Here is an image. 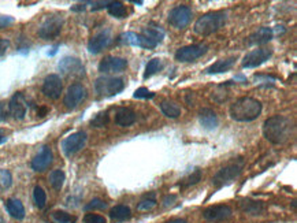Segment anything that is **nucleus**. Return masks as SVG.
Listing matches in <instances>:
<instances>
[{"label":"nucleus","instance_id":"nucleus-1","mask_svg":"<svg viewBox=\"0 0 297 223\" xmlns=\"http://www.w3.org/2000/svg\"><path fill=\"white\" fill-rule=\"evenodd\" d=\"M293 122L291 118H286L282 115H274L271 118L266 119L263 125V134L270 143L275 145H282L289 141L293 134Z\"/></svg>","mask_w":297,"mask_h":223},{"label":"nucleus","instance_id":"nucleus-2","mask_svg":"<svg viewBox=\"0 0 297 223\" xmlns=\"http://www.w3.org/2000/svg\"><path fill=\"white\" fill-rule=\"evenodd\" d=\"M262 103L253 98L237 99L229 108V114L233 121L237 122H252L262 114Z\"/></svg>","mask_w":297,"mask_h":223},{"label":"nucleus","instance_id":"nucleus-3","mask_svg":"<svg viewBox=\"0 0 297 223\" xmlns=\"http://www.w3.org/2000/svg\"><path fill=\"white\" fill-rule=\"evenodd\" d=\"M226 24V13L223 11H211L201 15L195 24V32L200 36H210L218 32Z\"/></svg>","mask_w":297,"mask_h":223},{"label":"nucleus","instance_id":"nucleus-4","mask_svg":"<svg viewBox=\"0 0 297 223\" xmlns=\"http://www.w3.org/2000/svg\"><path fill=\"white\" fill-rule=\"evenodd\" d=\"M244 164L245 162L243 158L234 159L233 162L227 163L215 173V175L212 177V184L217 188H222L224 185L231 184L234 179H237L241 175V173L244 170Z\"/></svg>","mask_w":297,"mask_h":223},{"label":"nucleus","instance_id":"nucleus-5","mask_svg":"<svg viewBox=\"0 0 297 223\" xmlns=\"http://www.w3.org/2000/svg\"><path fill=\"white\" fill-rule=\"evenodd\" d=\"M125 89L124 79L117 77H99L95 81V91L100 98H111Z\"/></svg>","mask_w":297,"mask_h":223},{"label":"nucleus","instance_id":"nucleus-6","mask_svg":"<svg viewBox=\"0 0 297 223\" xmlns=\"http://www.w3.org/2000/svg\"><path fill=\"white\" fill-rule=\"evenodd\" d=\"M63 27V18L60 15H50L39 27V36L43 40H52L59 36Z\"/></svg>","mask_w":297,"mask_h":223},{"label":"nucleus","instance_id":"nucleus-7","mask_svg":"<svg viewBox=\"0 0 297 223\" xmlns=\"http://www.w3.org/2000/svg\"><path fill=\"white\" fill-rule=\"evenodd\" d=\"M86 141L88 134L85 131H75L62 141V152L65 153V156H73L85 147Z\"/></svg>","mask_w":297,"mask_h":223},{"label":"nucleus","instance_id":"nucleus-8","mask_svg":"<svg viewBox=\"0 0 297 223\" xmlns=\"http://www.w3.org/2000/svg\"><path fill=\"white\" fill-rule=\"evenodd\" d=\"M192 20V8L189 6H177L169 13V24L175 29H184Z\"/></svg>","mask_w":297,"mask_h":223},{"label":"nucleus","instance_id":"nucleus-9","mask_svg":"<svg viewBox=\"0 0 297 223\" xmlns=\"http://www.w3.org/2000/svg\"><path fill=\"white\" fill-rule=\"evenodd\" d=\"M208 51V47L205 44H193V46H186L179 48L175 52V59L178 62H195V60L200 59L203 55H205Z\"/></svg>","mask_w":297,"mask_h":223},{"label":"nucleus","instance_id":"nucleus-10","mask_svg":"<svg viewBox=\"0 0 297 223\" xmlns=\"http://www.w3.org/2000/svg\"><path fill=\"white\" fill-rule=\"evenodd\" d=\"M86 89L85 86L81 85V84H72V85L67 88V92L63 99V103L66 105V108L69 110H74L77 108L84 100L86 99Z\"/></svg>","mask_w":297,"mask_h":223},{"label":"nucleus","instance_id":"nucleus-11","mask_svg":"<svg viewBox=\"0 0 297 223\" xmlns=\"http://www.w3.org/2000/svg\"><path fill=\"white\" fill-rule=\"evenodd\" d=\"M272 55V50L271 48H258L253 50L251 52H248L244 56V59L241 62V65L244 69H255L258 66L263 65L264 62L270 59Z\"/></svg>","mask_w":297,"mask_h":223},{"label":"nucleus","instance_id":"nucleus-12","mask_svg":"<svg viewBox=\"0 0 297 223\" xmlns=\"http://www.w3.org/2000/svg\"><path fill=\"white\" fill-rule=\"evenodd\" d=\"M231 217H233V210L226 204L211 205L203 211V218L208 222H222V221L230 219Z\"/></svg>","mask_w":297,"mask_h":223},{"label":"nucleus","instance_id":"nucleus-13","mask_svg":"<svg viewBox=\"0 0 297 223\" xmlns=\"http://www.w3.org/2000/svg\"><path fill=\"white\" fill-rule=\"evenodd\" d=\"M58 67H59V72L65 74L66 77H81L85 73V69L81 63V60L78 58H74V56L63 58L59 62Z\"/></svg>","mask_w":297,"mask_h":223},{"label":"nucleus","instance_id":"nucleus-14","mask_svg":"<svg viewBox=\"0 0 297 223\" xmlns=\"http://www.w3.org/2000/svg\"><path fill=\"white\" fill-rule=\"evenodd\" d=\"M62 89H63L62 79H60L59 75H56V74H50V75H47L44 82H43V88H41L44 96L51 99V100L59 99L60 95H62Z\"/></svg>","mask_w":297,"mask_h":223},{"label":"nucleus","instance_id":"nucleus-15","mask_svg":"<svg viewBox=\"0 0 297 223\" xmlns=\"http://www.w3.org/2000/svg\"><path fill=\"white\" fill-rule=\"evenodd\" d=\"M8 111L14 119H18V121L26 117L27 101L24 96V93L17 92L14 95L10 100V103H8Z\"/></svg>","mask_w":297,"mask_h":223},{"label":"nucleus","instance_id":"nucleus-16","mask_svg":"<svg viewBox=\"0 0 297 223\" xmlns=\"http://www.w3.org/2000/svg\"><path fill=\"white\" fill-rule=\"evenodd\" d=\"M127 67V60L118 56H106L99 63V72L103 74H112L121 73Z\"/></svg>","mask_w":297,"mask_h":223},{"label":"nucleus","instance_id":"nucleus-17","mask_svg":"<svg viewBox=\"0 0 297 223\" xmlns=\"http://www.w3.org/2000/svg\"><path fill=\"white\" fill-rule=\"evenodd\" d=\"M52 159L53 155L51 148L44 145V147H41L39 153H37L33 158V160H32V169H33L34 171H39V173L47 170V169L51 166V163H52Z\"/></svg>","mask_w":297,"mask_h":223},{"label":"nucleus","instance_id":"nucleus-18","mask_svg":"<svg viewBox=\"0 0 297 223\" xmlns=\"http://www.w3.org/2000/svg\"><path fill=\"white\" fill-rule=\"evenodd\" d=\"M111 32L110 30H103V32L98 33L96 36H93L92 39L88 43V51L91 53H99L101 52L104 48L111 44Z\"/></svg>","mask_w":297,"mask_h":223},{"label":"nucleus","instance_id":"nucleus-19","mask_svg":"<svg viewBox=\"0 0 297 223\" xmlns=\"http://www.w3.org/2000/svg\"><path fill=\"white\" fill-rule=\"evenodd\" d=\"M119 43L127 44V46L140 47V48H147V50L155 48V46H153L152 43H149L144 36H141V34H137V33H133V32H126L124 33V34H121Z\"/></svg>","mask_w":297,"mask_h":223},{"label":"nucleus","instance_id":"nucleus-20","mask_svg":"<svg viewBox=\"0 0 297 223\" xmlns=\"http://www.w3.org/2000/svg\"><path fill=\"white\" fill-rule=\"evenodd\" d=\"M272 37H274V32L271 27H260L248 37V44L249 46H263L271 41Z\"/></svg>","mask_w":297,"mask_h":223},{"label":"nucleus","instance_id":"nucleus-21","mask_svg":"<svg viewBox=\"0 0 297 223\" xmlns=\"http://www.w3.org/2000/svg\"><path fill=\"white\" fill-rule=\"evenodd\" d=\"M136 121H137V115L132 108L121 107L115 114V124L121 127H129V126L134 125Z\"/></svg>","mask_w":297,"mask_h":223},{"label":"nucleus","instance_id":"nucleus-22","mask_svg":"<svg viewBox=\"0 0 297 223\" xmlns=\"http://www.w3.org/2000/svg\"><path fill=\"white\" fill-rule=\"evenodd\" d=\"M198 121H200V125L203 126L205 130H214L218 126V117L211 108H203L198 112Z\"/></svg>","mask_w":297,"mask_h":223},{"label":"nucleus","instance_id":"nucleus-23","mask_svg":"<svg viewBox=\"0 0 297 223\" xmlns=\"http://www.w3.org/2000/svg\"><path fill=\"white\" fill-rule=\"evenodd\" d=\"M140 34L144 36L155 47L158 46L159 43H162V40L165 39V30L160 26H147L143 29V32Z\"/></svg>","mask_w":297,"mask_h":223},{"label":"nucleus","instance_id":"nucleus-24","mask_svg":"<svg viewBox=\"0 0 297 223\" xmlns=\"http://www.w3.org/2000/svg\"><path fill=\"white\" fill-rule=\"evenodd\" d=\"M6 208L8 211V214L15 219H24L25 218V208L24 204L21 203L18 198H8L6 203Z\"/></svg>","mask_w":297,"mask_h":223},{"label":"nucleus","instance_id":"nucleus-25","mask_svg":"<svg viewBox=\"0 0 297 223\" xmlns=\"http://www.w3.org/2000/svg\"><path fill=\"white\" fill-rule=\"evenodd\" d=\"M110 218L115 222H125L132 218V211L126 205H115L110 210Z\"/></svg>","mask_w":297,"mask_h":223},{"label":"nucleus","instance_id":"nucleus-26","mask_svg":"<svg viewBox=\"0 0 297 223\" xmlns=\"http://www.w3.org/2000/svg\"><path fill=\"white\" fill-rule=\"evenodd\" d=\"M236 63L234 58H227V59H221L218 62H215L214 65H211L208 69H205L207 74H219V73H224L227 70H230L233 65Z\"/></svg>","mask_w":297,"mask_h":223},{"label":"nucleus","instance_id":"nucleus-27","mask_svg":"<svg viewBox=\"0 0 297 223\" xmlns=\"http://www.w3.org/2000/svg\"><path fill=\"white\" fill-rule=\"evenodd\" d=\"M160 111L163 112V115H166L167 118L175 119L181 115V107L172 100H165L160 103Z\"/></svg>","mask_w":297,"mask_h":223},{"label":"nucleus","instance_id":"nucleus-28","mask_svg":"<svg viewBox=\"0 0 297 223\" xmlns=\"http://www.w3.org/2000/svg\"><path fill=\"white\" fill-rule=\"evenodd\" d=\"M240 208L251 215H260L264 211V204L262 201H253V200H243L240 203Z\"/></svg>","mask_w":297,"mask_h":223},{"label":"nucleus","instance_id":"nucleus-29","mask_svg":"<svg viewBox=\"0 0 297 223\" xmlns=\"http://www.w3.org/2000/svg\"><path fill=\"white\" fill-rule=\"evenodd\" d=\"M107 10H108V14H110L111 17L118 18V20L125 18L126 14H127L126 6L122 3V1H110V4L107 7Z\"/></svg>","mask_w":297,"mask_h":223},{"label":"nucleus","instance_id":"nucleus-30","mask_svg":"<svg viewBox=\"0 0 297 223\" xmlns=\"http://www.w3.org/2000/svg\"><path fill=\"white\" fill-rule=\"evenodd\" d=\"M201 177H203V173L200 169H196L192 174H189L188 177H185L182 181H181V189H185V188H189V186H193V185L198 184L201 181Z\"/></svg>","mask_w":297,"mask_h":223},{"label":"nucleus","instance_id":"nucleus-31","mask_svg":"<svg viewBox=\"0 0 297 223\" xmlns=\"http://www.w3.org/2000/svg\"><path fill=\"white\" fill-rule=\"evenodd\" d=\"M65 173L62 170H53L51 171V174H50V184L52 186L53 189H56V191H59L62 189V186L65 184Z\"/></svg>","mask_w":297,"mask_h":223},{"label":"nucleus","instance_id":"nucleus-32","mask_svg":"<svg viewBox=\"0 0 297 223\" xmlns=\"http://www.w3.org/2000/svg\"><path fill=\"white\" fill-rule=\"evenodd\" d=\"M160 67H162V62H160L159 58H153V59L149 60L146 67L144 78H149V77H152L153 74H156V73L160 70Z\"/></svg>","mask_w":297,"mask_h":223},{"label":"nucleus","instance_id":"nucleus-33","mask_svg":"<svg viewBox=\"0 0 297 223\" xmlns=\"http://www.w3.org/2000/svg\"><path fill=\"white\" fill-rule=\"evenodd\" d=\"M51 218L53 219V222L56 223H74L75 218L72 217L70 214H67L65 211H53L51 214Z\"/></svg>","mask_w":297,"mask_h":223},{"label":"nucleus","instance_id":"nucleus-34","mask_svg":"<svg viewBox=\"0 0 297 223\" xmlns=\"http://www.w3.org/2000/svg\"><path fill=\"white\" fill-rule=\"evenodd\" d=\"M33 198H34V203H36V205H37L39 208H44V207H46L47 195L41 186H36V188H34Z\"/></svg>","mask_w":297,"mask_h":223},{"label":"nucleus","instance_id":"nucleus-35","mask_svg":"<svg viewBox=\"0 0 297 223\" xmlns=\"http://www.w3.org/2000/svg\"><path fill=\"white\" fill-rule=\"evenodd\" d=\"M13 184V175L8 170H3L0 169V188L1 189H7Z\"/></svg>","mask_w":297,"mask_h":223},{"label":"nucleus","instance_id":"nucleus-36","mask_svg":"<svg viewBox=\"0 0 297 223\" xmlns=\"http://www.w3.org/2000/svg\"><path fill=\"white\" fill-rule=\"evenodd\" d=\"M155 207H156V200H155V195L152 193L151 196L144 198V200L139 204L137 208H139L140 211H149L152 210V208H155Z\"/></svg>","mask_w":297,"mask_h":223},{"label":"nucleus","instance_id":"nucleus-37","mask_svg":"<svg viewBox=\"0 0 297 223\" xmlns=\"http://www.w3.org/2000/svg\"><path fill=\"white\" fill-rule=\"evenodd\" d=\"M92 126L95 127H104L108 124V112H99L95 118L92 119Z\"/></svg>","mask_w":297,"mask_h":223},{"label":"nucleus","instance_id":"nucleus-38","mask_svg":"<svg viewBox=\"0 0 297 223\" xmlns=\"http://www.w3.org/2000/svg\"><path fill=\"white\" fill-rule=\"evenodd\" d=\"M107 207V204L103 201V200H100V198H93L92 201L89 204H86L85 210L86 211H91V210H104Z\"/></svg>","mask_w":297,"mask_h":223},{"label":"nucleus","instance_id":"nucleus-39","mask_svg":"<svg viewBox=\"0 0 297 223\" xmlns=\"http://www.w3.org/2000/svg\"><path fill=\"white\" fill-rule=\"evenodd\" d=\"M84 223H107V221L99 214H86L84 217Z\"/></svg>","mask_w":297,"mask_h":223},{"label":"nucleus","instance_id":"nucleus-40","mask_svg":"<svg viewBox=\"0 0 297 223\" xmlns=\"http://www.w3.org/2000/svg\"><path fill=\"white\" fill-rule=\"evenodd\" d=\"M133 98L134 99H153L155 98V93L149 92L147 88H139V89L134 92Z\"/></svg>","mask_w":297,"mask_h":223},{"label":"nucleus","instance_id":"nucleus-41","mask_svg":"<svg viewBox=\"0 0 297 223\" xmlns=\"http://www.w3.org/2000/svg\"><path fill=\"white\" fill-rule=\"evenodd\" d=\"M8 47H10V41H8V40L0 39V58L7 52Z\"/></svg>","mask_w":297,"mask_h":223},{"label":"nucleus","instance_id":"nucleus-42","mask_svg":"<svg viewBox=\"0 0 297 223\" xmlns=\"http://www.w3.org/2000/svg\"><path fill=\"white\" fill-rule=\"evenodd\" d=\"M13 21V18H8V17H0V27L7 26V25L11 24Z\"/></svg>","mask_w":297,"mask_h":223},{"label":"nucleus","instance_id":"nucleus-43","mask_svg":"<svg viewBox=\"0 0 297 223\" xmlns=\"http://www.w3.org/2000/svg\"><path fill=\"white\" fill-rule=\"evenodd\" d=\"M174 200H175V196H167L165 200H163V204H165L166 207H167V205H170L172 201H174Z\"/></svg>","mask_w":297,"mask_h":223},{"label":"nucleus","instance_id":"nucleus-44","mask_svg":"<svg viewBox=\"0 0 297 223\" xmlns=\"http://www.w3.org/2000/svg\"><path fill=\"white\" fill-rule=\"evenodd\" d=\"M165 223H188V222L184 221V219H172V221H169V222H165Z\"/></svg>","mask_w":297,"mask_h":223},{"label":"nucleus","instance_id":"nucleus-45","mask_svg":"<svg viewBox=\"0 0 297 223\" xmlns=\"http://www.w3.org/2000/svg\"><path fill=\"white\" fill-rule=\"evenodd\" d=\"M7 137L3 134V131L0 130V144H3V143H6Z\"/></svg>","mask_w":297,"mask_h":223}]
</instances>
